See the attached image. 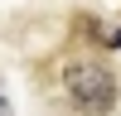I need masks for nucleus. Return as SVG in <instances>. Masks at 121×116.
I'll use <instances>...</instances> for the list:
<instances>
[{
    "mask_svg": "<svg viewBox=\"0 0 121 116\" xmlns=\"http://www.w3.org/2000/svg\"><path fill=\"white\" fill-rule=\"evenodd\" d=\"M73 34L82 39V44H112V34H107L92 15H78V19H73Z\"/></svg>",
    "mask_w": 121,
    "mask_h": 116,
    "instance_id": "nucleus-2",
    "label": "nucleus"
},
{
    "mask_svg": "<svg viewBox=\"0 0 121 116\" xmlns=\"http://www.w3.org/2000/svg\"><path fill=\"white\" fill-rule=\"evenodd\" d=\"M112 48H116V53H121V29H116V34H112Z\"/></svg>",
    "mask_w": 121,
    "mask_h": 116,
    "instance_id": "nucleus-4",
    "label": "nucleus"
},
{
    "mask_svg": "<svg viewBox=\"0 0 121 116\" xmlns=\"http://www.w3.org/2000/svg\"><path fill=\"white\" fill-rule=\"evenodd\" d=\"M0 116H15V106L5 102V92H0Z\"/></svg>",
    "mask_w": 121,
    "mask_h": 116,
    "instance_id": "nucleus-3",
    "label": "nucleus"
},
{
    "mask_svg": "<svg viewBox=\"0 0 121 116\" xmlns=\"http://www.w3.org/2000/svg\"><path fill=\"white\" fill-rule=\"evenodd\" d=\"M63 92H68V102L82 116H107L116 106L121 87H116V77L102 63H68L63 68Z\"/></svg>",
    "mask_w": 121,
    "mask_h": 116,
    "instance_id": "nucleus-1",
    "label": "nucleus"
}]
</instances>
